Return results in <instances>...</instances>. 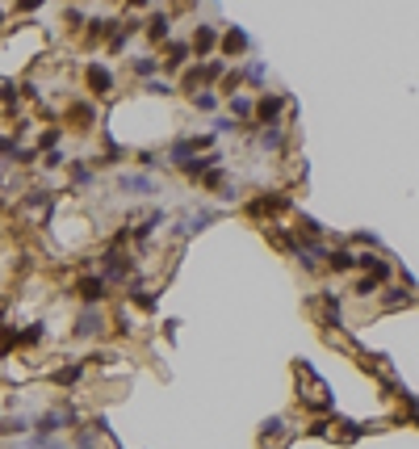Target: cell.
<instances>
[{
  "mask_svg": "<svg viewBox=\"0 0 419 449\" xmlns=\"http://www.w3.org/2000/svg\"><path fill=\"white\" fill-rule=\"evenodd\" d=\"M285 210H289V197H285V193H256L252 202L243 206V214H247V219H269L265 227H273Z\"/></svg>",
  "mask_w": 419,
  "mask_h": 449,
  "instance_id": "obj_3",
  "label": "cell"
},
{
  "mask_svg": "<svg viewBox=\"0 0 419 449\" xmlns=\"http://www.w3.org/2000/svg\"><path fill=\"white\" fill-rule=\"evenodd\" d=\"M63 164H72L63 152H46V156H42V168H63Z\"/></svg>",
  "mask_w": 419,
  "mask_h": 449,
  "instance_id": "obj_35",
  "label": "cell"
},
{
  "mask_svg": "<svg viewBox=\"0 0 419 449\" xmlns=\"http://www.w3.org/2000/svg\"><path fill=\"white\" fill-rule=\"evenodd\" d=\"M50 210H55V193L50 189H21V202H17V214L25 223H50Z\"/></svg>",
  "mask_w": 419,
  "mask_h": 449,
  "instance_id": "obj_2",
  "label": "cell"
},
{
  "mask_svg": "<svg viewBox=\"0 0 419 449\" xmlns=\"http://www.w3.org/2000/svg\"><path fill=\"white\" fill-rule=\"evenodd\" d=\"M239 84H243V68H231V72L223 76V92H227V97H235V92H239Z\"/></svg>",
  "mask_w": 419,
  "mask_h": 449,
  "instance_id": "obj_33",
  "label": "cell"
},
{
  "mask_svg": "<svg viewBox=\"0 0 419 449\" xmlns=\"http://www.w3.org/2000/svg\"><path fill=\"white\" fill-rule=\"evenodd\" d=\"M201 189H210V193H214V189H218V193H223V189H227V168L218 164L214 172H205V181H201Z\"/></svg>",
  "mask_w": 419,
  "mask_h": 449,
  "instance_id": "obj_30",
  "label": "cell"
},
{
  "mask_svg": "<svg viewBox=\"0 0 419 449\" xmlns=\"http://www.w3.org/2000/svg\"><path fill=\"white\" fill-rule=\"evenodd\" d=\"M68 177H72V185L88 189V185H92V177H96V172H92V160H72V164H68Z\"/></svg>",
  "mask_w": 419,
  "mask_h": 449,
  "instance_id": "obj_22",
  "label": "cell"
},
{
  "mask_svg": "<svg viewBox=\"0 0 419 449\" xmlns=\"http://www.w3.org/2000/svg\"><path fill=\"white\" fill-rule=\"evenodd\" d=\"M0 106H5L9 114H17V106H21V97H17V84H9V80L0 84Z\"/></svg>",
  "mask_w": 419,
  "mask_h": 449,
  "instance_id": "obj_28",
  "label": "cell"
},
{
  "mask_svg": "<svg viewBox=\"0 0 419 449\" xmlns=\"http://www.w3.org/2000/svg\"><path fill=\"white\" fill-rule=\"evenodd\" d=\"M281 437H285V416H269L265 424H260V437H256V441H260V445H273V441H281Z\"/></svg>",
  "mask_w": 419,
  "mask_h": 449,
  "instance_id": "obj_21",
  "label": "cell"
},
{
  "mask_svg": "<svg viewBox=\"0 0 419 449\" xmlns=\"http://www.w3.org/2000/svg\"><path fill=\"white\" fill-rule=\"evenodd\" d=\"M189 46H193V55H197V59L214 55L218 46H223V34H218V26H210V21L193 26V38H189Z\"/></svg>",
  "mask_w": 419,
  "mask_h": 449,
  "instance_id": "obj_9",
  "label": "cell"
},
{
  "mask_svg": "<svg viewBox=\"0 0 419 449\" xmlns=\"http://www.w3.org/2000/svg\"><path fill=\"white\" fill-rule=\"evenodd\" d=\"M378 290H382V281H374V277H369V273H365V277H360V281H356V286H352V294H360V298H374V294H378Z\"/></svg>",
  "mask_w": 419,
  "mask_h": 449,
  "instance_id": "obj_32",
  "label": "cell"
},
{
  "mask_svg": "<svg viewBox=\"0 0 419 449\" xmlns=\"http://www.w3.org/2000/svg\"><path fill=\"white\" fill-rule=\"evenodd\" d=\"M118 189L143 197V193H155L160 185H155V177H147V172H122V177H118Z\"/></svg>",
  "mask_w": 419,
  "mask_h": 449,
  "instance_id": "obj_15",
  "label": "cell"
},
{
  "mask_svg": "<svg viewBox=\"0 0 419 449\" xmlns=\"http://www.w3.org/2000/svg\"><path fill=\"white\" fill-rule=\"evenodd\" d=\"M143 34H147V42H155V46H168V42H172V17H168L164 9H155V13L147 17Z\"/></svg>",
  "mask_w": 419,
  "mask_h": 449,
  "instance_id": "obj_11",
  "label": "cell"
},
{
  "mask_svg": "<svg viewBox=\"0 0 419 449\" xmlns=\"http://www.w3.org/2000/svg\"><path fill=\"white\" fill-rule=\"evenodd\" d=\"M84 370H88V361H72V366H59V370H50V382H55V386H76V382L84 378Z\"/></svg>",
  "mask_w": 419,
  "mask_h": 449,
  "instance_id": "obj_19",
  "label": "cell"
},
{
  "mask_svg": "<svg viewBox=\"0 0 419 449\" xmlns=\"http://www.w3.org/2000/svg\"><path fill=\"white\" fill-rule=\"evenodd\" d=\"M63 21H68V30H80L84 13H80V9H63Z\"/></svg>",
  "mask_w": 419,
  "mask_h": 449,
  "instance_id": "obj_37",
  "label": "cell"
},
{
  "mask_svg": "<svg viewBox=\"0 0 419 449\" xmlns=\"http://www.w3.org/2000/svg\"><path fill=\"white\" fill-rule=\"evenodd\" d=\"M134 160H139L143 168H164V160L155 156V152H134Z\"/></svg>",
  "mask_w": 419,
  "mask_h": 449,
  "instance_id": "obj_36",
  "label": "cell"
},
{
  "mask_svg": "<svg viewBox=\"0 0 419 449\" xmlns=\"http://www.w3.org/2000/svg\"><path fill=\"white\" fill-rule=\"evenodd\" d=\"M235 130H239L235 118H218V122H214V134H235Z\"/></svg>",
  "mask_w": 419,
  "mask_h": 449,
  "instance_id": "obj_38",
  "label": "cell"
},
{
  "mask_svg": "<svg viewBox=\"0 0 419 449\" xmlns=\"http://www.w3.org/2000/svg\"><path fill=\"white\" fill-rule=\"evenodd\" d=\"M256 143L265 147V152L281 156V152H285V126H260V130H256Z\"/></svg>",
  "mask_w": 419,
  "mask_h": 449,
  "instance_id": "obj_18",
  "label": "cell"
},
{
  "mask_svg": "<svg viewBox=\"0 0 419 449\" xmlns=\"http://www.w3.org/2000/svg\"><path fill=\"white\" fill-rule=\"evenodd\" d=\"M214 219H218V210H197V214L185 223V231H189V235H197V231H205V227L214 223Z\"/></svg>",
  "mask_w": 419,
  "mask_h": 449,
  "instance_id": "obj_27",
  "label": "cell"
},
{
  "mask_svg": "<svg viewBox=\"0 0 419 449\" xmlns=\"http://www.w3.org/2000/svg\"><path fill=\"white\" fill-rule=\"evenodd\" d=\"M0 26H5V9H0Z\"/></svg>",
  "mask_w": 419,
  "mask_h": 449,
  "instance_id": "obj_39",
  "label": "cell"
},
{
  "mask_svg": "<svg viewBox=\"0 0 419 449\" xmlns=\"http://www.w3.org/2000/svg\"><path fill=\"white\" fill-rule=\"evenodd\" d=\"M30 428V420H21V416H0V432L5 437H21Z\"/></svg>",
  "mask_w": 419,
  "mask_h": 449,
  "instance_id": "obj_29",
  "label": "cell"
},
{
  "mask_svg": "<svg viewBox=\"0 0 419 449\" xmlns=\"http://www.w3.org/2000/svg\"><path fill=\"white\" fill-rule=\"evenodd\" d=\"M227 110H231V118H235V122H243V126H252V122H256V101H252L247 92L227 97Z\"/></svg>",
  "mask_w": 419,
  "mask_h": 449,
  "instance_id": "obj_16",
  "label": "cell"
},
{
  "mask_svg": "<svg viewBox=\"0 0 419 449\" xmlns=\"http://www.w3.org/2000/svg\"><path fill=\"white\" fill-rule=\"evenodd\" d=\"M327 269H331V273H352V269H360V257H352L348 248H331Z\"/></svg>",
  "mask_w": 419,
  "mask_h": 449,
  "instance_id": "obj_20",
  "label": "cell"
},
{
  "mask_svg": "<svg viewBox=\"0 0 419 449\" xmlns=\"http://www.w3.org/2000/svg\"><path fill=\"white\" fill-rule=\"evenodd\" d=\"M227 72H231V68H227V59H205V63H201V76H205V84H218Z\"/></svg>",
  "mask_w": 419,
  "mask_h": 449,
  "instance_id": "obj_25",
  "label": "cell"
},
{
  "mask_svg": "<svg viewBox=\"0 0 419 449\" xmlns=\"http://www.w3.org/2000/svg\"><path fill=\"white\" fill-rule=\"evenodd\" d=\"M247 46H252V38H247L239 26H227V30H223V46H218V51H223V59H235V55H243Z\"/></svg>",
  "mask_w": 419,
  "mask_h": 449,
  "instance_id": "obj_14",
  "label": "cell"
},
{
  "mask_svg": "<svg viewBox=\"0 0 419 449\" xmlns=\"http://www.w3.org/2000/svg\"><path fill=\"white\" fill-rule=\"evenodd\" d=\"M243 80H247V84H256V88H265V84H269V68L260 63V59H252V63L243 68Z\"/></svg>",
  "mask_w": 419,
  "mask_h": 449,
  "instance_id": "obj_26",
  "label": "cell"
},
{
  "mask_svg": "<svg viewBox=\"0 0 419 449\" xmlns=\"http://www.w3.org/2000/svg\"><path fill=\"white\" fill-rule=\"evenodd\" d=\"M126 68H130V76H139V80H160V72H164V63H160V55H130L126 59Z\"/></svg>",
  "mask_w": 419,
  "mask_h": 449,
  "instance_id": "obj_13",
  "label": "cell"
},
{
  "mask_svg": "<svg viewBox=\"0 0 419 449\" xmlns=\"http://www.w3.org/2000/svg\"><path fill=\"white\" fill-rule=\"evenodd\" d=\"M72 294L80 298L84 307H101V303H105V294H110V281H105L101 273H84V277L72 281Z\"/></svg>",
  "mask_w": 419,
  "mask_h": 449,
  "instance_id": "obj_7",
  "label": "cell"
},
{
  "mask_svg": "<svg viewBox=\"0 0 419 449\" xmlns=\"http://www.w3.org/2000/svg\"><path fill=\"white\" fill-rule=\"evenodd\" d=\"M147 92H151V97H172V92H176V84H172V80H151V84H147Z\"/></svg>",
  "mask_w": 419,
  "mask_h": 449,
  "instance_id": "obj_34",
  "label": "cell"
},
{
  "mask_svg": "<svg viewBox=\"0 0 419 449\" xmlns=\"http://www.w3.org/2000/svg\"><path fill=\"white\" fill-rule=\"evenodd\" d=\"M289 110L285 92H260L256 97V126H281V114Z\"/></svg>",
  "mask_w": 419,
  "mask_h": 449,
  "instance_id": "obj_6",
  "label": "cell"
},
{
  "mask_svg": "<svg viewBox=\"0 0 419 449\" xmlns=\"http://www.w3.org/2000/svg\"><path fill=\"white\" fill-rule=\"evenodd\" d=\"M105 328H110V315L101 307H80L76 323H72V336L76 340H96V336H105Z\"/></svg>",
  "mask_w": 419,
  "mask_h": 449,
  "instance_id": "obj_5",
  "label": "cell"
},
{
  "mask_svg": "<svg viewBox=\"0 0 419 449\" xmlns=\"http://www.w3.org/2000/svg\"><path fill=\"white\" fill-rule=\"evenodd\" d=\"M122 26H126V21H118V17H92V21L84 26V46H101V42H114V38L122 34Z\"/></svg>",
  "mask_w": 419,
  "mask_h": 449,
  "instance_id": "obj_8",
  "label": "cell"
},
{
  "mask_svg": "<svg viewBox=\"0 0 419 449\" xmlns=\"http://www.w3.org/2000/svg\"><path fill=\"white\" fill-rule=\"evenodd\" d=\"M63 139V126H46L38 139H34V147H38V156H46V152H55V143Z\"/></svg>",
  "mask_w": 419,
  "mask_h": 449,
  "instance_id": "obj_23",
  "label": "cell"
},
{
  "mask_svg": "<svg viewBox=\"0 0 419 449\" xmlns=\"http://www.w3.org/2000/svg\"><path fill=\"white\" fill-rule=\"evenodd\" d=\"M407 303H411V294H407V290H386V298H382V307H386V311L407 307Z\"/></svg>",
  "mask_w": 419,
  "mask_h": 449,
  "instance_id": "obj_31",
  "label": "cell"
},
{
  "mask_svg": "<svg viewBox=\"0 0 419 449\" xmlns=\"http://www.w3.org/2000/svg\"><path fill=\"white\" fill-rule=\"evenodd\" d=\"M92 126H96V106L84 101V97H68V106H63V130L88 134Z\"/></svg>",
  "mask_w": 419,
  "mask_h": 449,
  "instance_id": "obj_4",
  "label": "cell"
},
{
  "mask_svg": "<svg viewBox=\"0 0 419 449\" xmlns=\"http://www.w3.org/2000/svg\"><path fill=\"white\" fill-rule=\"evenodd\" d=\"M189 106H193L197 114H214V110H218V97L210 92V88H201L197 97H189Z\"/></svg>",
  "mask_w": 419,
  "mask_h": 449,
  "instance_id": "obj_24",
  "label": "cell"
},
{
  "mask_svg": "<svg viewBox=\"0 0 419 449\" xmlns=\"http://www.w3.org/2000/svg\"><path fill=\"white\" fill-rule=\"evenodd\" d=\"M298 403L306 408V412H327L331 408V399H327V386L314 378L306 366H298Z\"/></svg>",
  "mask_w": 419,
  "mask_h": 449,
  "instance_id": "obj_1",
  "label": "cell"
},
{
  "mask_svg": "<svg viewBox=\"0 0 419 449\" xmlns=\"http://www.w3.org/2000/svg\"><path fill=\"white\" fill-rule=\"evenodd\" d=\"M218 164H223V156H214V152H210V156H197V160L181 164V172H185L189 181H205V172H214Z\"/></svg>",
  "mask_w": 419,
  "mask_h": 449,
  "instance_id": "obj_17",
  "label": "cell"
},
{
  "mask_svg": "<svg viewBox=\"0 0 419 449\" xmlns=\"http://www.w3.org/2000/svg\"><path fill=\"white\" fill-rule=\"evenodd\" d=\"M84 84H88L92 97H114L118 92V80H114V72L105 68V63H88L84 68Z\"/></svg>",
  "mask_w": 419,
  "mask_h": 449,
  "instance_id": "obj_10",
  "label": "cell"
},
{
  "mask_svg": "<svg viewBox=\"0 0 419 449\" xmlns=\"http://www.w3.org/2000/svg\"><path fill=\"white\" fill-rule=\"evenodd\" d=\"M189 59H193V46H189V42H181V38H172V42L164 46V55H160V63H164V72H168V76H176Z\"/></svg>",
  "mask_w": 419,
  "mask_h": 449,
  "instance_id": "obj_12",
  "label": "cell"
}]
</instances>
